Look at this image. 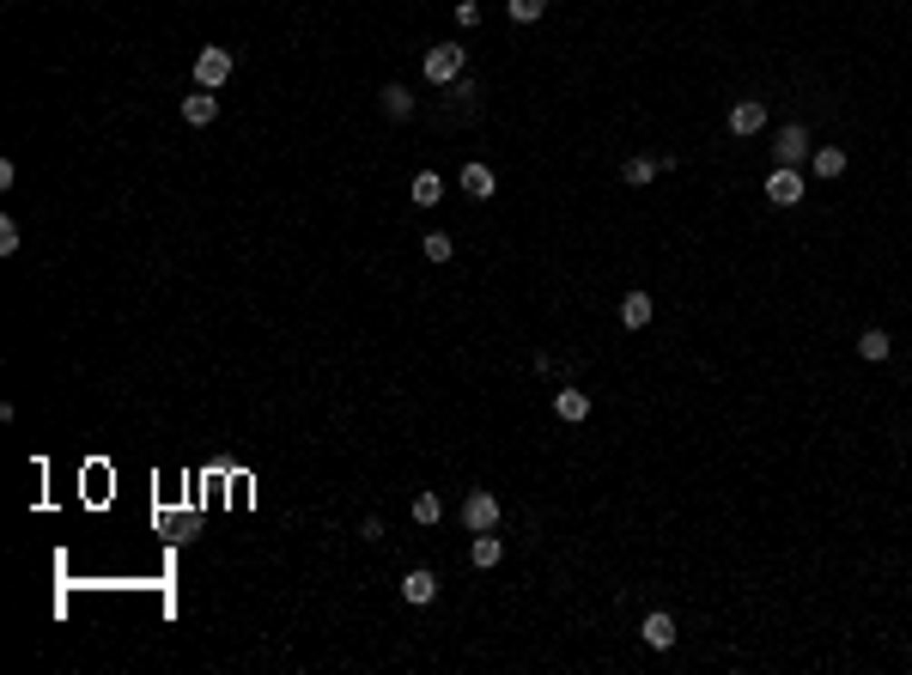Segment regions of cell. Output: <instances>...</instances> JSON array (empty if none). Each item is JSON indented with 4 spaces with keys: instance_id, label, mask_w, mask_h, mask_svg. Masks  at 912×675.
<instances>
[{
    "instance_id": "7c38bea8",
    "label": "cell",
    "mask_w": 912,
    "mask_h": 675,
    "mask_svg": "<svg viewBox=\"0 0 912 675\" xmlns=\"http://www.w3.org/2000/svg\"><path fill=\"white\" fill-rule=\"evenodd\" d=\"M402 596L414 602V609H426V602L438 596V578H432V572H407V578H402Z\"/></svg>"
},
{
    "instance_id": "e0dca14e",
    "label": "cell",
    "mask_w": 912,
    "mask_h": 675,
    "mask_svg": "<svg viewBox=\"0 0 912 675\" xmlns=\"http://www.w3.org/2000/svg\"><path fill=\"white\" fill-rule=\"evenodd\" d=\"M438 517H445V499H438V493H420V499H414V523H420V530H432Z\"/></svg>"
},
{
    "instance_id": "5bb4252c",
    "label": "cell",
    "mask_w": 912,
    "mask_h": 675,
    "mask_svg": "<svg viewBox=\"0 0 912 675\" xmlns=\"http://www.w3.org/2000/svg\"><path fill=\"white\" fill-rule=\"evenodd\" d=\"M493 189H499V183H493V171H486V164H463V195H475V201H486Z\"/></svg>"
},
{
    "instance_id": "d6986e66",
    "label": "cell",
    "mask_w": 912,
    "mask_h": 675,
    "mask_svg": "<svg viewBox=\"0 0 912 675\" xmlns=\"http://www.w3.org/2000/svg\"><path fill=\"white\" fill-rule=\"evenodd\" d=\"M505 13H511V24H535L547 13V0H505Z\"/></svg>"
},
{
    "instance_id": "3957f363",
    "label": "cell",
    "mask_w": 912,
    "mask_h": 675,
    "mask_svg": "<svg viewBox=\"0 0 912 675\" xmlns=\"http://www.w3.org/2000/svg\"><path fill=\"white\" fill-rule=\"evenodd\" d=\"M767 201L772 207H797V201H803V177H797V164H779V171L767 177Z\"/></svg>"
},
{
    "instance_id": "44dd1931",
    "label": "cell",
    "mask_w": 912,
    "mask_h": 675,
    "mask_svg": "<svg viewBox=\"0 0 912 675\" xmlns=\"http://www.w3.org/2000/svg\"><path fill=\"white\" fill-rule=\"evenodd\" d=\"M888 347H894V341L882 335V328H864V341H858V353H864V359H888Z\"/></svg>"
},
{
    "instance_id": "7402d4cb",
    "label": "cell",
    "mask_w": 912,
    "mask_h": 675,
    "mask_svg": "<svg viewBox=\"0 0 912 675\" xmlns=\"http://www.w3.org/2000/svg\"><path fill=\"white\" fill-rule=\"evenodd\" d=\"M13 249H19V225L0 220V256H13Z\"/></svg>"
},
{
    "instance_id": "6da1fadb",
    "label": "cell",
    "mask_w": 912,
    "mask_h": 675,
    "mask_svg": "<svg viewBox=\"0 0 912 675\" xmlns=\"http://www.w3.org/2000/svg\"><path fill=\"white\" fill-rule=\"evenodd\" d=\"M225 80H231V49H201V55H195V85L220 92Z\"/></svg>"
},
{
    "instance_id": "9a60e30c",
    "label": "cell",
    "mask_w": 912,
    "mask_h": 675,
    "mask_svg": "<svg viewBox=\"0 0 912 675\" xmlns=\"http://www.w3.org/2000/svg\"><path fill=\"white\" fill-rule=\"evenodd\" d=\"M809 159H815V177H828V183H833V177H846V152H839V146H815Z\"/></svg>"
},
{
    "instance_id": "8992f818",
    "label": "cell",
    "mask_w": 912,
    "mask_h": 675,
    "mask_svg": "<svg viewBox=\"0 0 912 675\" xmlns=\"http://www.w3.org/2000/svg\"><path fill=\"white\" fill-rule=\"evenodd\" d=\"M760 128H767V103L760 98H742L730 110V134H760Z\"/></svg>"
},
{
    "instance_id": "52a82bcc",
    "label": "cell",
    "mask_w": 912,
    "mask_h": 675,
    "mask_svg": "<svg viewBox=\"0 0 912 675\" xmlns=\"http://www.w3.org/2000/svg\"><path fill=\"white\" fill-rule=\"evenodd\" d=\"M213 116H220V98H213L207 85H201V92H189V98H182V122H189V128H207Z\"/></svg>"
},
{
    "instance_id": "9c48e42d",
    "label": "cell",
    "mask_w": 912,
    "mask_h": 675,
    "mask_svg": "<svg viewBox=\"0 0 912 675\" xmlns=\"http://www.w3.org/2000/svg\"><path fill=\"white\" fill-rule=\"evenodd\" d=\"M554 414H560V420H572V426H578V420H590V396H584V389H560V396H554Z\"/></svg>"
},
{
    "instance_id": "7a4b0ae2",
    "label": "cell",
    "mask_w": 912,
    "mask_h": 675,
    "mask_svg": "<svg viewBox=\"0 0 912 675\" xmlns=\"http://www.w3.org/2000/svg\"><path fill=\"white\" fill-rule=\"evenodd\" d=\"M463 73V49L456 43H438V49H426V80L432 85H450Z\"/></svg>"
},
{
    "instance_id": "8fae6325",
    "label": "cell",
    "mask_w": 912,
    "mask_h": 675,
    "mask_svg": "<svg viewBox=\"0 0 912 675\" xmlns=\"http://www.w3.org/2000/svg\"><path fill=\"white\" fill-rule=\"evenodd\" d=\"M499 553H505V548H499V535H493V530H475V542H468V560H475L481 572H486V566H499Z\"/></svg>"
},
{
    "instance_id": "2e32d148",
    "label": "cell",
    "mask_w": 912,
    "mask_h": 675,
    "mask_svg": "<svg viewBox=\"0 0 912 675\" xmlns=\"http://www.w3.org/2000/svg\"><path fill=\"white\" fill-rule=\"evenodd\" d=\"M384 116H396V122L414 116V92H407V85H384Z\"/></svg>"
},
{
    "instance_id": "30bf717a",
    "label": "cell",
    "mask_w": 912,
    "mask_h": 675,
    "mask_svg": "<svg viewBox=\"0 0 912 675\" xmlns=\"http://www.w3.org/2000/svg\"><path fill=\"white\" fill-rule=\"evenodd\" d=\"M639 639H645L651 651H669V645H675V621H669V614H645Z\"/></svg>"
},
{
    "instance_id": "4fadbf2b",
    "label": "cell",
    "mask_w": 912,
    "mask_h": 675,
    "mask_svg": "<svg viewBox=\"0 0 912 675\" xmlns=\"http://www.w3.org/2000/svg\"><path fill=\"white\" fill-rule=\"evenodd\" d=\"M651 310H657V305H651V292H627V298H621V323H627V328H645Z\"/></svg>"
},
{
    "instance_id": "5b68a950",
    "label": "cell",
    "mask_w": 912,
    "mask_h": 675,
    "mask_svg": "<svg viewBox=\"0 0 912 675\" xmlns=\"http://www.w3.org/2000/svg\"><path fill=\"white\" fill-rule=\"evenodd\" d=\"M772 152H779V164H803V159L815 152V146H809V128H797V122H790V128H779Z\"/></svg>"
},
{
    "instance_id": "ba28073f",
    "label": "cell",
    "mask_w": 912,
    "mask_h": 675,
    "mask_svg": "<svg viewBox=\"0 0 912 675\" xmlns=\"http://www.w3.org/2000/svg\"><path fill=\"white\" fill-rule=\"evenodd\" d=\"M407 201L414 207H438L445 201V177H438V171H420V177L407 183Z\"/></svg>"
},
{
    "instance_id": "277c9868",
    "label": "cell",
    "mask_w": 912,
    "mask_h": 675,
    "mask_svg": "<svg viewBox=\"0 0 912 675\" xmlns=\"http://www.w3.org/2000/svg\"><path fill=\"white\" fill-rule=\"evenodd\" d=\"M463 523H468V535L475 530H499V499H493V493H468L463 499Z\"/></svg>"
},
{
    "instance_id": "ffe728a7",
    "label": "cell",
    "mask_w": 912,
    "mask_h": 675,
    "mask_svg": "<svg viewBox=\"0 0 912 675\" xmlns=\"http://www.w3.org/2000/svg\"><path fill=\"white\" fill-rule=\"evenodd\" d=\"M426 262H450V249H456V238H445V231H426Z\"/></svg>"
},
{
    "instance_id": "ac0fdd59",
    "label": "cell",
    "mask_w": 912,
    "mask_h": 675,
    "mask_svg": "<svg viewBox=\"0 0 912 675\" xmlns=\"http://www.w3.org/2000/svg\"><path fill=\"white\" fill-rule=\"evenodd\" d=\"M663 164H675V159H627V183H633V189H645L651 177L663 171Z\"/></svg>"
}]
</instances>
